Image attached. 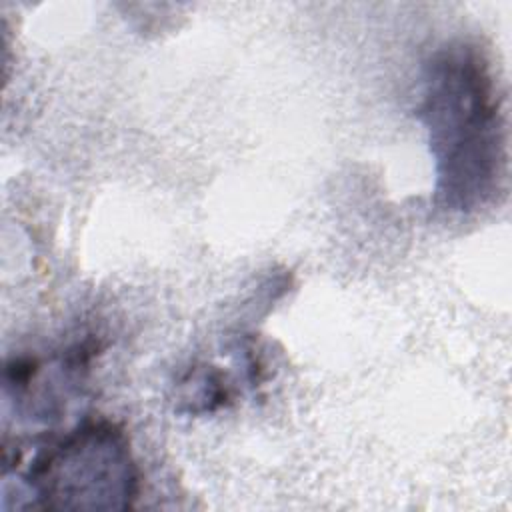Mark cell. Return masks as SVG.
<instances>
[{
	"label": "cell",
	"mask_w": 512,
	"mask_h": 512,
	"mask_svg": "<svg viewBox=\"0 0 512 512\" xmlns=\"http://www.w3.org/2000/svg\"><path fill=\"white\" fill-rule=\"evenodd\" d=\"M418 118L434 158L436 204L454 214L488 206L506 174V128L498 82L478 46L454 42L430 56Z\"/></svg>",
	"instance_id": "6da1fadb"
},
{
	"label": "cell",
	"mask_w": 512,
	"mask_h": 512,
	"mask_svg": "<svg viewBox=\"0 0 512 512\" xmlns=\"http://www.w3.org/2000/svg\"><path fill=\"white\" fill-rule=\"evenodd\" d=\"M20 490L32 508L126 510L138 494V468L116 424L88 420L36 452Z\"/></svg>",
	"instance_id": "7a4b0ae2"
}]
</instances>
